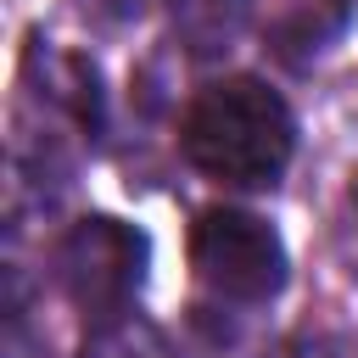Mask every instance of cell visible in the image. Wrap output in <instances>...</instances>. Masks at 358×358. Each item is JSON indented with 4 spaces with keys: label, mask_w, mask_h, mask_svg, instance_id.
Segmentation results:
<instances>
[{
    "label": "cell",
    "mask_w": 358,
    "mask_h": 358,
    "mask_svg": "<svg viewBox=\"0 0 358 358\" xmlns=\"http://www.w3.org/2000/svg\"><path fill=\"white\" fill-rule=\"evenodd\" d=\"M179 151L190 168H201L218 185L235 190H268L291 168L296 151V123L291 106L263 84V78H218L207 84L185 123H179Z\"/></svg>",
    "instance_id": "6da1fadb"
},
{
    "label": "cell",
    "mask_w": 358,
    "mask_h": 358,
    "mask_svg": "<svg viewBox=\"0 0 358 358\" xmlns=\"http://www.w3.org/2000/svg\"><path fill=\"white\" fill-rule=\"evenodd\" d=\"M145 263H151L145 235L112 213H90V218L67 224L50 252V274H56L62 296L90 319L129 313V302L145 285Z\"/></svg>",
    "instance_id": "7a4b0ae2"
},
{
    "label": "cell",
    "mask_w": 358,
    "mask_h": 358,
    "mask_svg": "<svg viewBox=\"0 0 358 358\" xmlns=\"http://www.w3.org/2000/svg\"><path fill=\"white\" fill-rule=\"evenodd\" d=\"M190 268L218 302H235V308H257L285 291V246L246 207H207L196 218Z\"/></svg>",
    "instance_id": "3957f363"
},
{
    "label": "cell",
    "mask_w": 358,
    "mask_h": 358,
    "mask_svg": "<svg viewBox=\"0 0 358 358\" xmlns=\"http://www.w3.org/2000/svg\"><path fill=\"white\" fill-rule=\"evenodd\" d=\"M22 90L39 106H50L67 123H78V134L101 140V129H106V95H101V73H95L90 56L62 50V45H50V39L34 34L28 50H22Z\"/></svg>",
    "instance_id": "277c9868"
},
{
    "label": "cell",
    "mask_w": 358,
    "mask_h": 358,
    "mask_svg": "<svg viewBox=\"0 0 358 358\" xmlns=\"http://www.w3.org/2000/svg\"><path fill=\"white\" fill-rule=\"evenodd\" d=\"M168 22L179 45L201 62L229 56L252 28V0H168Z\"/></svg>",
    "instance_id": "5b68a950"
},
{
    "label": "cell",
    "mask_w": 358,
    "mask_h": 358,
    "mask_svg": "<svg viewBox=\"0 0 358 358\" xmlns=\"http://www.w3.org/2000/svg\"><path fill=\"white\" fill-rule=\"evenodd\" d=\"M347 28V0H296L280 22H274V56L291 67H308L336 34Z\"/></svg>",
    "instance_id": "8992f818"
},
{
    "label": "cell",
    "mask_w": 358,
    "mask_h": 358,
    "mask_svg": "<svg viewBox=\"0 0 358 358\" xmlns=\"http://www.w3.org/2000/svg\"><path fill=\"white\" fill-rule=\"evenodd\" d=\"M78 358H179V347L168 341L162 324L140 313H112L90 324V336L78 341Z\"/></svg>",
    "instance_id": "52a82bcc"
},
{
    "label": "cell",
    "mask_w": 358,
    "mask_h": 358,
    "mask_svg": "<svg viewBox=\"0 0 358 358\" xmlns=\"http://www.w3.org/2000/svg\"><path fill=\"white\" fill-rule=\"evenodd\" d=\"M0 358H45V336L28 324L17 274H11V296H6V341H0Z\"/></svg>",
    "instance_id": "ba28073f"
},
{
    "label": "cell",
    "mask_w": 358,
    "mask_h": 358,
    "mask_svg": "<svg viewBox=\"0 0 358 358\" xmlns=\"http://www.w3.org/2000/svg\"><path fill=\"white\" fill-rule=\"evenodd\" d=\"M73 11H78L90 28H101V34H123V28L140 22L145 0H73Z\"/></svg>",
    "instance_id": "9c48e42d"
},
{
    "label": "cell",
    "mask_w": 358,
    "mask_h": 358,
    "mask_svg": "<svg viewBox=\"0 0 358 358\" xmlns=\"http://www.w3.org/2000/svg\"><path fill=\"white\" fill-rule=\"evenodd\" d=\"M285 358H358V336H341V330L296 336V341L285 347Z\"/></svg>",
    "instance_id": "30bf717a"
},
{
    "label": "cell",
    "mask_w": 358,
    "mask_h": 358,
    "mask_svg": "<svg viewBox=\"0 0 358 358\" xmlns=\"http://www.w3.org/2000/svg\"><path fill=\"white\" fill-rule=\"evenodd\" d=\"M336 252H341L347 280L358 285V185L347 190V207H341V224H336Z\"/></svg>",
    "instance_id": "8fae6325"
}]
</instances>
